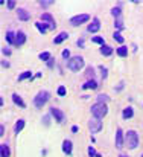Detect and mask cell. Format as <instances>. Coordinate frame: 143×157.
<instances>
[{
  "instance_id": "836d02e7",
  "label": "cell",
  "mask_w": 143,
  "mask_h": 157,
  "mask_svg": "<svg viewBox=\"0 0 143 157\" xmlns=\"http://www.w3.org/2000/svg\"><path fill=\"white\" fill-rule=\"evenodd\" d=\"M100 75H102V78L107 76V69H105V67H100Z\"/></svg>"
},
{
  "instance_id": "d590c367",
  "label": "cell",
  "mask_w": 143,
  "mask_h": 157,
  "mask_svg": "<svg viewBox=\"0 0 143 157\" xmlns=\"http://www.w3.org/2000/svg\"><path fill=\"white\" fill-rule=\"evenodd\" d=\"M116 28H122V20H120V18H117V21H116Z\"/></svg>"
},
{
  "instance_id": "4dcf8cb0",
  "label": "cell",
  "mask_w": 143,
  "mask_h": 157,
  "mask_svg": "<svg viewBox=\"0 0 143 157\" xmlns=\"http://www.w3.org/2000/svg\"><path fill=\"white\" fill-rule=\"evenodd\" d=\"M87 76H88V78L91 76V79H93V76H95V70L91 69V67H88V70H87Z\"/></svg>"
},
{
  "instance_id": "4316f807",
  "label": "cell",
  "mask_w": 143,
  "mask_h": 157,
  "mask_svg": "<svg viewBox=\"0 0 143 157\" xmlns=\"http://www.w3.org/2000/svg\"><path fill=\"white\" fill-rule=\"evenodd\" d=\"M31 76V72L28 70V72H23L20 76H18V81H23V79H26V78H29Z\"/></svg>"
},
{
  "instance_id": "b9f144b4",
  "label": "cell",
  "mask_w": 143,
  "mask_h": 157,
  "mask_svg": "<svg viewBox=\"0 0 143 157\" xmlns=\"http://www.w3.org/2000/svg\"><path fill=\"white\" fill-rule=\"evenodd\" d=\"M119 157H128V156H127V154H120Z\"/></svg>"
},
{
  "instance_id": "83f0119b",
  "label": "cell",
  "mask_w": 143,
  "mask_h": 157,
  "mask_svg": "<svg viewBox=\"0 0 143 157\" xmlns=\"http://www.w3.org/2000/svg\"><path fill=\"white\" fill-rule=\"evenodd\" d=\"M113 38H114V40H116L117 43H123V37L119 34V32H116V34L113 35Z\"/></svg>"
},
{
  "instance_id": "4fadbf2b",
  "label": "cell",
  "mask_w": 143,
  "mask_h": 157,
  "mask_svg": "<svg viewBox=\"0 0 143 157\" xmlns=\"http://www.w3.org/2000/svg\"><path fill=\"white\" fill-rule=\"evenodd\" d=\"M63 151L67 156L72 154V142H70V140H64L63 142Z\"/></svg>"
},
{
  "instance_id": "3957f363",
  "label": "cell",
  "mask_w": 143,
  "mask_h": 157,
  "mask_svg": "<svg viewBox=\"0 0 143 157\" xmlns=\"http://www.w3.org/2000/svg\"><path fill=\"white\" fill-rule=\"evenodd\" d=\"M125 139H127L128 148H131V150L137 148V145H139V136H137V133H136L134 130H129V131H128Z\"/></svg>"
},
{
  "instance_id": "44dd1931",
  "label": "cell",
  "mask_w": 143,
  "mask_h": 157,
  "mask_svg": "<svg viewBox=\"0 0 143 157\" xmlns=\"http://www.w3.org/2000/svg\"><path fill=\"white\" fill-rule=\"evenodd\" d=\"M100 53L108 56V55L113 53V47H110V46H102V47H100Z\"/></svg>"
},
{
  "instance_id": "30bf717a",
  "label": "cell",
  "mask_w": 143,
  "mask_h": 157,
  "mask_svg": "<svg viewBox=\"0 0 143 157\" xmlns=\"http://www.w3.org/2000/svg\"><path fill=\"white\" fill-rule=\"evenodd\" d=\"M116 146L117 148H122L123 146V131L120 128L116 131Z\"/></svg>"
},
{
  "instance_id": "7402d4cb",
  "label": "cell",
  "mask_w": 143,
  "mask_h": 157,
  "mask_svg": "<svg viewBox=\"0 0 143 157\" xmlns=\"http://www.w3.org/2000/svg\"><path fill=\"white\" fill-rule=\"evenodd\" d=\"M23 127H24V121H23V119H20V121L15 123V128H14V131H15L17 134H18V133L23 130Z\"/></svg>"
},
{
  "instance_id": "ab89813d",
  "label": "cell",
  "mask_w": 143,
  "mask_h": 157,
  "mask_svg": "<svg viewBox=\"0 0 143 157\" xmlns=\"http://www.w3.org/2000/svg\"><path fill=\"white\" fill-rule=\"evenodd\" d=\"M72 133H78V127H76V125L72 127Z\"/></svg>"
},
{
  "instance_id": "1f68e13d",
  "label": "cell",
  "mask_w": 143,
  "mask_h": 157,
  "mask_svg": "<svg viewBox=\"0 0 143 157\" xmlns=\"http://www.w3.org/2000/svg\"><path fill=\"white\" fill-rule=\"evenodd\" d=\"M88 154H90L91 157H93V156L96 157V154H97V153H96V150L93 148V146H90V148H88Z\"/></svg>"
},
{
  "instance_id": "f1b7e54d",
  "label": "cell",
  "mask_w": 143,
  "mask_h": 157,
  "mask_svg": "<svg viewBox=\"0 0 143 157\" xmlns=\"http://www.w3.org/2000/svg\"><path fill=\"white\" fill-rule=\"evenodd\" d=\"M111 14L114 15V17H119V15H120V8H119V6H117V8H113Z\"/></svg>"
},
{
  "instance_id": "7c38bea8",
  "label": "cell",
  "mask_w": 143,
  "mask_h": 157,
  "mask_svg": "<svg viewBox=\"0 0 143 157\" xmlns=\"http://www.w3.org/2000/svg\"><path fill=\"white\" fill-rule=\"evenodd\" d=\"M24 41H26V34L21 32V31H18L15 35V44L17 46H21V44H24Z\"/></svg>"
},
{
  "instance_id": "8fae6325",
  "label": "cell",
  "mask_w": 143,
  "mask_h": 157,
  "mask_svg": "<svg viewBox=\"0 0 143 157\" xmlns=\"http://www.w3.org/2000/svg\"><path fill=\"white\" fill-rule=\"evenodd\" d=\"M18 18H20L21 21H28V20L31 18V14H29L24 8H18Z\"/></svg>"
},
{
  "instance_id": "277c9868",
  "label": "cell",
  "mask_w": 143,
  "mask_h": 157,
  "mask_svg": "<svg viewBox=\"0 0 143 157\" xmlns=\"http://www.w3.org/2000/svg\"><path fill=\"white\" fill-rule=\"evenodd\" d=\"M49 101V93L47 92H40L37 96H35V99H33V104H35V107H43V105L46 104Z\"/></svg>"
},
{
  "instance_id": "e575fe53",
  "label": "cell",
  "mask_w": 143,
  "mask_h": 157,
  "mask_svg": "<svg viewBox=\"0 0 143 157\" xmlns=\"http://www.w3.org/2000/svg\"><path fill=\"white\" fill-rule=\"evenodd\" d=\"M63 56H64V58H69V56H70V52H69V49L63 51Z\"/></svg>"
},
{
  "instance_id": "8d00e7d4",
  "label": "cell",
  "mask_w": 143,
  "mask_h": 157,
  "mask_svg": "<svg viewBox=\"0 0 143 157\" xmlns=\"http://www.w3.org/2000/svg\"><path fill=\"white\" fill-rule=\"evenodd\" d=\"M5 134V125H0V136Z\"/></svg>"
},
{
  "instance_id": "603a6c76",
  "label": "cell",
  "mask_w": 143,
  "mask_h": 157,
  "mask_svg": "<svg viewBox=\"0 0 143 157\" xmlns=\"http://www.w3.org/2000/svg\"><path fill=\"white\" fill-rule=\"evenodd\" d=\"M117 55H119V56H127L128 55V47L127 46H120V47L117 49Z\"/></svg>"
},
{
  "instance_id": "60d3db41",
  "label": "cell",
  "mask_w": 143,
  "mask_h": 157,
  "mask_svg": "<svg viewBox=\"0 0 143 157\" xmlns=\"http://www.w3.org/2000/svg\"><path fill=\"white\" fill-rule=\"evenodd\" d=\"M82 44H84V40H78V46H79V47H84Z\"/></svg>"
},
{
  "instance_id": "ba28073f",
  "label": "cell",
  "mask_w": 143,
  "mask_h": 157,
  "mask_svg": "<svg viewBox=\"0 0 143 157\" xmlns=\"http://www.w3.org/2000/svg\"><path fill=\"white\" fill-rule=\"evenodd\" d=\"M100 29V21H99V18H93V21L88 24V32H91V34H95Z\"/></svg>"
},
{
  "instance_id": "d6a6232c",
  "label": "cell",
  "mask_w": 143,
  "mask_h": 157,
  "mask_svg": "<svg viewBox=\"0 0 143 157\" xmlns=\"http://www.w3.org/2000/svg\"><path fill=\"white\" fill-rule=\"evenodd\" d=\"M6 5H8V8H9V9H14V6H15V2H14V0H9Z\"/></svg>"
},
{
  "instance_id": "2e32d148",
  "label": "cell",
  "mask_w": 143,
  "mask_h": 157,
  "mask_svg": "<svg viewBox=\"0 0 143 157\" xmlns=\"http://www.w3.org/2000/svg\"><path fill=\"white\" fill-rule=\"evenodd\" d=\"M132 114H134V111H132V108H131V107H127V108L123 110V113H122L123 119H131V118H132Z\"/></svg>"
},
{
  "instance_id": "ac0fdd59",
  "label": "cell",
  "mask_w": 143,
  "mask_h": 157,
  "mask_svg": "<svg viewBox=\"0 0 143 157\" xmlns=\"http://www.w3.org/2000/svg\"><path fill=\"white\" fill-rule=\"evenodd\" d=\"M15 35L14 32H6V41L9 43V44H15Z\"/></svg>"
},
{
  "instance_id": "5b68a950",
  "label": "cell",
  "mask_w": 143,
  "mask_h": 157,
  "mask_svg": "<svg viewBox=\"0 0 143 157\" xmlns=\"http://www.w3.org/2000/svg\"><path fill=\"white\" fill-rule=\"evenodd\" d=\"M88 128H90V131H91V133H99V131H100V128H102V121H100V119H97V118L90 119V121H88Z\"/></svg>"
},
{
  "instance_id": "484cf974",
  "label": "cell",
  "mask_w": 143,
  "mask_h": 157,
  "mask_svg": "<svg viewBox=\"0 0 143 157\" xmlns=\"http://www.w3.org/2000/svg\"><path fill=\"white\" fill-rule=\"evenodd\" d=\"M40 60H43V61H49V60H50V53L49 52H41L40 53Z\"/></svg>"
},
{
  "instance_id": "52a82bcc",
  "label": "cell",
  "mask_w": 143,
  "mask_h": 157,
  "mask_svg": "<svg viewBox=\"0 0 143 157\" xmlns=\"http://www.w3.org/2000/svg\"><path fill=\"white\" fill-rule=\"evenodd\" d=\"M50 113L53 114V118L56 119V122H60V123L64 122V113L61 111V110H60V108H55V107H52V108H50Z\"/></svg>"
},
{
  "instance_id": "5bb4252c",
  "label": "cell",
  "mask_w": 143,
  "mask_h": 157,
  "mask_svg": "<svg viewBox=\"0 0 143 157\" xmlns=\"http://www.w3.org/2000/svg\"><path fill=\"white\" fill-rule=\"evenodd\" d=\"M67 38H69V34H67V32H61V34H58L55 37L53 43H55V44H60V43H63L64 40H67Z\"/></svg>"
},
{
  "instance_id": "f35d334b",
  "label": "cell",
  "mask_w": 143,
  "mask_h": 157,
  "mask_svg": "<svg viewBox=\"0 0 143 157\" xmlns=\"http://www.w3.org/2000/svg\"><path fill=\"white\" fill-rule=\"evenodd\" d=\"M3 53H5V55H11V51H9L8 47H5V49H3Z\"/></svg>"
},
{
  "instance_id": "d6986e66",
  "label": "cell",
  "mask_w": 143,
  "mask_h": 157,
  "mask_svg": "<svg viewBox=\"0 0 143 157\" xmlns=\"http://www.w3.org/2000/svg\"><path fill=\"white\" fill-rule=\"evenodd\" d=\"M97 87V82H96L95 79H88L84 86H82V88H96Z\"/></svg>"
},
{
  "instance_id": "f546056e",
  "label": "cell",
  "mask_w": 143,
  "mask_h": 157,
  "mask_svg": "<svg viewBox=\"0 0 143 157\" xmlns=\"http://www.w3.org/2000/svg\"><path fill=\"white\" fill-rule=\"evenodd\" d=\"M58 95H60V96H64V95H65V87H64V86H60V87H58Z\"/></svg>"
},
{
  "instance_id": "cb8c5ba5",
  "label": "cell",
  "mask_w": 143,
  "mask_h": 157,
  "mask_svg": "<svg viewBox=\"0 0 143 157\" xmlns=\"http://www.w3.org/2000/svg\"><path fill=\"white\" fill-rule=\"evenodd\" d=\"M110 101V98L107 96V95H99L97 96V102H100V104H105V102H108Z\"/></svg>"
},
{
  "instance_id": "8992f818",
  "label": "cell",
  "mask_w": 143,
  "mask_h": 157,
  "mask_svg": "<svg viewBox=\"0 0 143 157\" xmlns=\"http://www.w3.org/2000/svg\"><path fill=\"white\" fill-rule=\"evenodd\" d=\"M88 20H90V15H88V14H81V15H76V17L72 18L70 23H72V26H79V24L88 21Z\"/></svg>"
},
{
  "instance_id": "d4e9b609",
  "label": "cell",
  "mask_w": 143,
  "mask_h": 157,
  "mask_svg": "<svg viewBox=\"0 0 143 157\" xmlns=\"http://www.w3.org/2000/svg\"><path fill=\"white\" fill-rule=\"evenodd\" d=\"M91 41H93V43H97V44L105 46V41H104V38H102V37H93V38H91Z\"/></svg>"
},
{
  "instance_id": "9c48e42d",
  "label": "cell",
  "mask_w": 143,
  "mask_h": 157,
  "mask_svg": "<svg viewBox=\"0 0 143 157\" xmlns=\"http://www.w3.org/2000/svg\"><path fill=\"white\" fill-rule=\"evenodd\" d=\"M41 20H43V21H46V23H49V28H50V29H55V26H56V24H55V21H53V17H52L50 14L44 12V14L41 15Z\"/></svg>"
},
{
  "instance_id": "7bdbcfd3",
  "label": "cell",
  "mask_w": 143,
  "mask_h": 157,
  "mask_svg": "<svg viewBox=\"0 0 143 157\" xmlns=\"http://www.w3.org/2000/svg\"><path fill=\"white\" fill-rule=\"evenodd\" d=\"M142 157H143V156H142Z\"/></svg>"
},
{
  "instance_id": "6da1fadb",
  "label": "cell",
  "mask_w": 143,
  "mask_h": 157,
  "mask_svg": "<svg viewBox=\"0 0 143 157\" xmlns=\"http://www.w3.org/2000/svg\"><path fill=\"white\" fill-rule=\"evenodd\" d=\"M107 113H108V107H107V104L96 102L95 105H91V114H93L95 118H97V119L104 118Z\"/></svg>"
},
{
  "instance_id": "7a4b0ae2",
  "label": "cell",
  "mask_w": 143,
  "mask_h": 157,
  "mask_svg": "<svg viewBox=\"0 0 143 157\" xmlns=\"http://www.w3.org/2000/svg\"><path fill=\"white\" fill-rule=\"evenodd\" d=\"M67 67L72 70V72H78L84 67V58L82 56H73V58H70L69 60V63H67Z\"/></svg>"
},
{
  "instance_id": "9a60e30c",
  "label": "cell",
  "mask_w": 143,
  "mask_h": 157,
  "mask_svg": "<svg viewBox=\"0 0 143 157\" xmlns=\"http://www.w3.org/2000/svg\"><path fill=\"white\" fill-rule=\"evenodd\" d=\"M12 101H14V104H17L18 107H21V108H24V107H26V104L23 102V99H21L18 95H15V93L12 95Z\"/></svg>"
},
{
  "instance_id": "e0dca14e",
  "label": "cell",
  "mask_w": 143,
  "mask_h": 157,
  "mask_svg": "<svg viewBox=\"0 0 143 157\" xmlns=\"http://www.w3.org/2000/svg\"><path fill=\"white\" fill-rule=\"evenodd\" d=\"M0 156L2 157H9V148H8L5 143L0 145Z\"/></svg>"
},
{
  "instance_id": "ffe728a7",
  "label": "cell",
  "mask_w": 143,
  "mask_h": 157,
  "mask_svg": "<svg viewBox=\"0 0 143 157\" xmlns=\"http://www.w3.org/2000/svg\"><path fill=\"white\" fill-rule=\"evenodd\" d=\"M35 26H37V29H38L41 34H46V31H47V29H50L49 26H46L44 23H40V21H38V23H35Z\"/></svg>"
},
{
  "instance_id": "74e56055",
  "label": "cell",
  "mask_w": 143,
  "mask_h": 157,
  "mask_svg": "<svg viewBox=\"0 0 143 157\" xmlns=\"http://www.w3.org/2000/svg\"><path fill=\"white\" fill-rule=\"evenodd\" d=\"M53 2H41V6H49V5H52Z\"/></svg>"
}]
</instances>
